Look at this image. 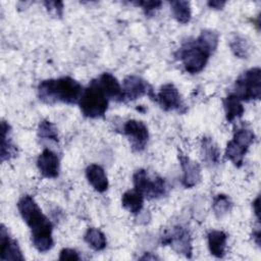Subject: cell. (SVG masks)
<instances>
[{"mask_svg": "<svg viewBox=\"0 0 261 261\" xmlns=\"http://www.w3.org/2000/svg\"><path fill=\"white\" fill-rule=\"evenodd\" d=\"M201 154L207 164H217L219 162L220 152L217 145L209 137H204L201 142Z\"/></svg>", "mask_w": 261, "mask_h": 261, "instance_id": "21", "label": "cell"}, {"mask_svg": "<svg viewBox=\"0 0 261 261\" xmlns=\"http://www.w3.org/2000/svg\"><path fill=\"white\" fill-rule=\"evenodd\" d=\"M227 234L222 230H211L207 234V243L210 253L216 258H222L225 254Z\"/></svg>", "mask_w": 261, "mask_h": 261, "instance_id": "17", "label": "cell"}, {"mask_svg": "<svg viewBox=\"0 0 261 261\" xmlns=\"http://www.w3.org/2000/svg\"><path fill=\"white\" fill-rule=\"evenodd\" d=\"M135 190L141 193L144 198L157 199L164 196L167 192L165 179L161 176H151L146 169L140 168L133 175Z\"/></svg>", "mask_w": 261, "mask_h": 261, "instance_id": "6", "label": "cell"}, {"mask_svg": "<svg viewBox=\"0 0 261 261\" xmlns=\"http://www.w3.org/2000/svg\"><path fill=\"white\" fill-rule=\"evenodd\" d=\"M47 11L56 17L63 15V2L61 1H44Z\"/></svg>", "mask_w": 261, "mask_h": 261, "instance_id": "27", "label": "cell"}, {"mask_svg": "<svg viewBox=\"0 0 261 261\" xmlns=\"http://www.w3.org/2000/svg\"><path fill=\"white\" fill-rule=\"evenodd\" d=\"M11 127L10 125L2 120L1 121V161L4 162L6 160L11 159L16 155V147L11 141Z\"/></svg>", "mask_w": 261, "mask_h": 261, "instance_id": "18", "label": "cell"}, {"mask_svg": "<svg viewBox=\"0 0 261 261\" xmlns=\"http://www.w3.org/2000/svg\"><path fill=\"white\" fill-rule=\"evenodd\" d=\"M59 260H81L79 253L70 248H64L59 253Z\"/></svg>", "mask_w": 261, "mask_h": 261, "instance_id": "29", "label": "cell"}, {"mask_svg": "<svg viewBox=\"0 0 261 261\" xmlns=\"http://www.w3.org/2000/svg\"><path fill=\"white\" fill-rule=\"evenodd\" d=\"M222 103L225 111V117L228 122H231L236 118L241 117L245 112V108L242 104V101L232 93L227 95L222 100Z\"/></svg>", "mask_w": 261, "mask_h": 261, "instance_id": "19", "label": "cell"}, {"mask_svg": "<svg viewBox=\"0 0 261 261\" xmlns=\"http://www.w3.org/2000/svg\"><path fill=\"white\" fill-rule=\"evenodd\" d=\"M83 91V86L70 76L49 79L42 81L38 85L39 99L49 105L56 103L76 104L82 97Z\"/></svg>", "mask_w": 261, "mask_h": 261, "instance_id": "3", "label": "cell"}, {"mask_svg": "<svg viewBox=\"0 0 261 261\" xmlns=\"http://www.w3.org/2000/svg\"><path fill=\"white\" fill-rule=\"evenodd\" d=\"M155 101H157L159 106L165 111L176 110L178 112H185L182 110L185 105L182 103L180 94L176 87L171 83L165 84L160 88L158 94L156 95Z\"/></svg>", "mask_w": 261, "mask_h": 261, "instance_id": "11", "label": "cell"}, {"mask_svg": "<svg viewBox=\"0 0 261 261\" xmlns=\"http://www.w3.org/2000/svg\"><path fill=\"white\" fill-rule=\"evenodd\" d=\"M0 244H1V256L2 261H22L21 250L17 242L11 238L8 233L7 228L2 224L0 228Z\"/></svg>", "mask_w": 261, "mask_h": 261, "instance_id": "12", "label": "cell"}, {"mask_svg": "<svg viewBox=\"0 0 261 261\" xmlns=\"http://www.w3.org/2000/svg\"><path fill=\"white\" fill-rule=\"evenodd\" d=\"M162 245H169L176 253L192 257V240L188 229L181 225H176L166 232L162 238Z\"/></svg>", "mask_w": 261, "mask_h": 261, "instance_id": "8", "label": "cell"}, {"mask_svg": "<svg viewBox=\"0 0 261 261\" xmlns=\"http://www.w3.org/2000/svg\"><path fill=\"white\" fill-rule=\"evenodd\" d=\"M38 137L42 141H51L55 143L59 142L58 132L55 124L47 119H44L39 123Z\"/></svg>", "mask_w": 261, "mask_h": 261, "instance_id": "25", "label": "cell"}, {"mask_svg": "<svg viewBox=\"0 0 261 261\" xmlns=\"http://www.w3.org/2000/svg\"><path fill=\"white\" fill-rule=\"evenodd\" d=\"M121 205L132 214L141 212L144 206V196L137 190H128L121 197Z\"/></svg>", "mask_w": 261, "mask_h": 261, "instance_id": "20", "label": "cell"}, {"mask_svg": "<svg viewBox=\"0 0 261 261\" xmlns=\"http://www.w3.org/2000/svg\"><path fill=\"white\" fill-rule=\"evenodd\" d=\"M217 45L218 34L211 30H204L197 39L182 44L175 56L182 62L188 72L198 73L204 69Z\"/></svg>", "mask_w": 261, "mask_h": 261, "instance_id": "2", "label": "cell"}, {"mask_svg": "<svg viewBox=\"0 0 261 261\" xmlns=\"http://www.w3.org/2000/svg\"><path fill=\"white\" fill-rule=\"evenodd\" d=\"M123 134L129 141L134 151L141 152L145 149L149 140V130L143 121L128 119L123 124Z\"/></svg>", "mask_w": 261, "mask_h": 261, "instance_id": "10", "label": "cell"}, {"mask_svg": "<svg viewBox=\"0 0 261 261\" xmlns=\"http://www.w3.org/2000/svg\"><path fill=\"white\" fill-rule=\"evenodd\" d=\"M255 140V134L249 128H240L233 133L232 140L229 141L225 148V158L234 166L241 167L244 156L249 147Z\"/></svg>", "mask_w": 261, "mask_h": 261, "instance_id": "7", "label": "cell"}, {"mask_svg": "<svg viewBox=\"0 0 261 261\" xmlns=\"http://www.w3.org/2000/svg\"><path fill=\"white\" fill-rule=\"evenodd\" d=\"M259 196L255 199V201L253 202V209H254V212H255V215L257 216V219L259 220L260 219V216H259Z\"/></svg>", "mask_w": 261, "mask_h": 261, "instance_id": "31", "label": "cell"}, {"mask_svg": "<svg viewBox=\"0 0 261 261\" xmlns=\"http://www.w3.org/2000/svg\"><path fill=\"white\" fill-rule=\"evenodd\" d=\"M169 4L171 7L172 14L178 22L186 24L190 21L191 15H192L190 2L177 0V1H171Z\"/></svg>", "mask_w": 261, "mask_h": 261, "instance_id": "23", "label": "cell"}, {"mask_svg": "<svg viewBox=\"0 0 261 261\" xmlns=\"http://www.w3.org/2000/svg\"><path fill=\"white\" fill-rule=\"evenodd\" d=\"M241 101L259 100L261 97V69L253 67L244 71L234 82L233 93Z\"/></svg>", "mask_w": 261, "mask_h": 261, "instance_id": "5", "label": "cell"}, {"mask_svg": "<svg viewBox=\"0 0 261 261\" xmlns=\"http://www.w3.org/2000/svg\"><path fill=\"white\" fill-rule=\"evenodd\" d=\"M97 81L108 99H112L116 102L123 101L122 87L114 75L109 72H103Z\"/></svg>", "mask_w": 261, "mask_h": 261, "instance_id": "15", "label": "cell"}, {"mask_svg": "<svg viewBox=\"0 0 261 261\" xmlns=\"http://www.w3.org/2000/svg\"><path fill=\"white\" fill-rule=\"evenodd\" d=\"M122 94L123 101H134L145 95H148L151 99H156L152 87L144 79L138 75H127L122 82Z\"/></svg>", "mask_w": 261, "mask_h": 261, "instance_id": "9", "label": "cell"}, {"mask_svg": "<svg viewBox=\"0 0 261 261\" xmlns=\"http://www.w3.org/2000/svg\"><path fill=\"white\" fill-rule=\"evenodd\" d=\"M37 167L46 178H56L59 175V158L50 149H44L38 156Z\"/></svg>", "mask_w": 261, "mask_h": 261, "instance_id": "13", "label": "cell"}, {"mask_svg": "<svg viewBox=\"0 0 261 261\" xmlns=\"http://www.w3.org/2000/svg\"><path fill=\"white\" fill-rule=\"evenodd\" d=\"M141 259H143V260H149V259H151V260H154V259H159L157 256H155V255H153V256H151V255H149V253H146L143 257H141Z\"/></svg>", "mask_w": 261, "mask_h": 261, "instance_id": "33", "label": "cell"}, {"mask_svg": "<svg viewBox=\"0 0 261 261\" xmlns=\"http://www.w3.org/2000/svg\"><path fill=\"white\" fill-rule=\"evenodd\" d=\"M232 53L239 58H248L251 53V45L249 41L240 35H234L229 42Z\"/></svg>", "mask_w": 261, "mask_h": 261, "instance_id": "24", "label": "cell"}, {"mask_svg": "<svg viewBox=\"0 0 261 261\" xmlns=\"http://www.w3.org/2000/svg\"><path fill=\"white\" fill-rule=\"evenodd\" d=\"M86 177L89 184L99 193H104L108 189V178L104 169L98 164H90L86 168Z\"/></svg>", "mask_w": 261, "mask_h": 261, "instance_id": "16", "label": "cell"}, {"mask_svg": "<svg viewBox=\"0 0 261 261\" xmlns=\"http://www.w3.org/2000/svg\"><path fill=\"white\" fill-rule=\"evenodd\" d=\"M79 105L84 116L89 118L102 117L108 108V97L105 95L97 80L91 81L84 89Z\"/></svg>", "mask_w": 261, "mask_h": 261, "instance_id": "4", "label": "cell"}, {"mask_svg": "<svg viewBox=\"0 0 261 261\" xmlns=\"http://www.w3.org/2000/svg\"><path fill=\"white\" fill-rule=\"evenodd\" d=\"M85 242L95 251H102L106 248L107 240L105 234L98 228L90 227L84 236Z\"/></svg>", "mask_w": 261, "mask_h": 261, "instance_id": "22", "label": "cell"}, {"mask_svg": "<svg viewBox=\"0 0 261 261\" xmlns=\"http://www.w3.org/2000/svg\"><path fill=\"white\" fill-rule=\"evenodd\" d=\"M178 159L182 170L181 184L185 188L191 189L195 187L201 179V167L199 163L192 160L187 155L179 154Z\"/></svg>", "mask_w": 261, "mask_h": 261, "instance_id": "14", "label": "cell"}, {"mask_svg": "<svg viewBox=\"0 0 261 261\" xmlns=\"http://www.w3.org/2000/svg\"><path fill=\"white\" fill-rule=\"evenodd\" d=\"M253 239L255 240L256 244L258 246H260V229H259V227L253 231Z\"/></svg>", "mask_w": 261, "mask_h": 261, "instance_id": "32", "label": "cell"}, {"mask_svg": "<svg viewBox=\"0 0 261 261\" xmlns=\"http://www.w3.org/2000/svg\"><path fill=\"white\" fill-rule=\"evenodd\" d=\"M135 4L142 7L146 15H150L156 9H159L162 2L161 1H138V2H135Z\"/></svg>", "mask_w": 261, "mask_h": 261, "instance_id": "28", "label": "cell"}, {"mask_svg": "<svg viewBox=\"0 0 261 261\" xmlns=\"http://www.w3.org/2000/svg\"><path fill=\"white\" fill-rule=\"evenodd\" d=\"M225 4H226L225 1H219V0H213V1L207 2V5L213 9H221Z\"/></svg>", "mask_w": 261, "mask_h": 261, "instance_id": "30", "label": "cell"}, {"mask_svg": "<svg viewBox=\"0 0 261 261\" xmlns=\"http://www.w3.org/2000/svg\"><path fill=\"white\" fill-rule=\"evenodd\" d=\"M232 208V202L230 198L224 194H218L214 197L212 203V209L217 218H221L230 212Z\"/></svg>", "mask_w": 261, "mask_h": 261, "instance_id": "26", "label": "cell"}, {"mask_svg": "<svg viewBox=\"0 0 261 261\" xmlns=\"http://www.w3.org/2000/svg\"><path fill=\"white\" fill-rule=\"evenodd\" d=\"M17 209L31 229L34 247L41 253L49 251L54 245L52 238L53 224L42 212L34 198L30 195L22 196L17 202Z\"/></svg>", "mask_w": 261, "mask_h": 261, "instance_id": "1", "label": "cell"}]
</instances>
